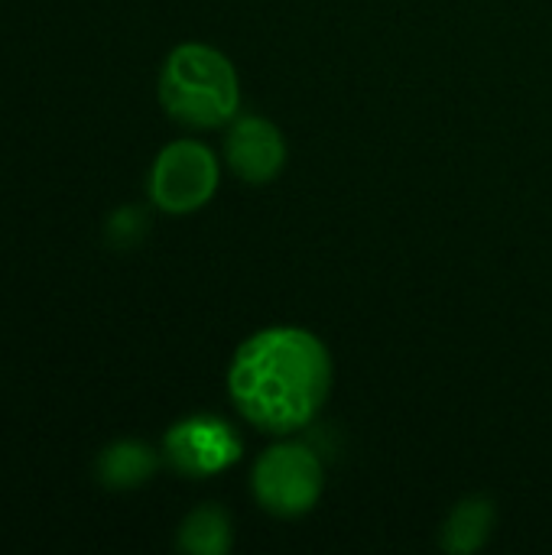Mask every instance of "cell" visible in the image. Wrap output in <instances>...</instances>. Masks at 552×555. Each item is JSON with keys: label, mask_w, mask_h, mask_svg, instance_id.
<instances>
[{"label": "cell", "mask_w": 552, "mask_h": 555, "mask_svg": "<svg viewBox=\"0 0 552 555\" xmlns=\"http://www.w3.org/2000/svg\"><path fill=\"white\" fill-rule=\"evenodd\" d=\"M254 494L277 517H299L322 494V462L306 446H277L254 468Z\"/></svg>", "instance_id": "cell-4"}, {"label": "cell", "mask_w": 552, "mask_h": 555, "mask_svg": "<svg viewBox=\"0 0 552 555\" xmlns=\"http://www.w3.org/2000/svg\"><path fill=\"white\" fill-rule=\"evenodd\" d=\"M218 189V159L205 143L176 140L159 150L150 169V198L166 215L202 208Z\"/></svg>", "instance_id": "cell-3"}, {"label": "cell", "mask_w": 552, "mask_h": 555, "mask_svg": "<svg viewBox=\"0 0 552 555\" xmlns=\"http://www.w3.org/2000/svg\"><path fill=\"white\" fill-rule=\"evenodd\" d=\"M159 101L166 114L185 127H221L234 120L241 104L238 72L218 49L185 42L172 49L163 65Z\"/></svg>", "instance_id": "cell-2"}, {"label": "cell", "mask_w": 552, "mask_h": 555, "mask_svg": "<svg viewBox=\"0 0 552 555\" xmlns=\"http://www.w3.org/2000/svg\"><path fill=\"white\" fill-rule=\"evenodd\" d=\"M231 546V524L218 507H198L179 530V550L195 555H218Z\"/></svg>", "instance_id": "cell-8"}, {"label": "cell", "mask_w": 552, "mask_h": 555, "mask_svg": "<svg viewBox=\"0 0 552 555\" xmlns=\"http://www.w3.org/2000/svg\"><path fill=\"white\" fill-rule=\"evenodd\" d=\"M332 387L325 345L303 328H267L247 338L228 371V390L247 423L293 433L312 423Z\"/></svg>", "instance_id": "cell-1"}, {"label": "cell", "mask_w": 552, "mask_h": 555, "mask_svg": "<svg viewBox=\"0 0 552 555\" xmlns=\"http://www.w3.org/2000/svg\"><path fill=\"white\" fill-rule=\"evenodd\" d=\"M224 156L244 182H270L286 163L283 133L264 117H238L224 140Z\"/></svg>", "instance_id": "cell-6"}, {"label": "cell", "mask_w": 552, "mask_h": 555, "mask_svg": "<svg viewBox=\"0 0 552 555\" xmlns=\"http://www.w3.org/2000/svg\"><path fill=\"white\" fill-rule=\"evenodd\" d=\"M166 459L176 472L192 475V478H205L215 475L221 468H228L231 462H238L241 455V439L234 436V429L215 416H192L176 423L166 433Z\"/></svg>", "instance_id": "cell-5"}, {"label": "cell", "mask_w": 552, "mask_h": 555, "mask_svg": "<svg viewBox=\"0 0 552 555\" xmlns=\"http://www.w3.org/2000/svg\"><path fill=\"white\" fill-rule=\"evenodd\" d=\"M491 520H495V511H491L488 501H482V498L462 501L452 511L449 524H446V546L452 553H472V550H478L485 543L488 530H491Z\"/></svg>", "instance_id": "cell-9"}, {"label": "cell", "mask_w": 552, "mask_h": 555, "mask_svg": "<svg viewBox=\"0 0 552 555\" xmlns=\"http://www.w3.org/2000/svg\"><path fill=\"white\" fill-rule=\"evenodd\" d=\"M153 472H156V455H153V449H146L140 442H114L98 459V475L114 491L137 488V485L150 481Z\"/></svg>", "instance_id": "cell-7"}]
</instances>
